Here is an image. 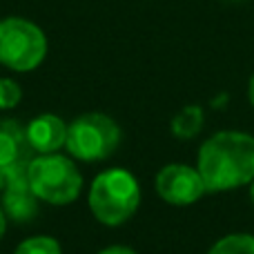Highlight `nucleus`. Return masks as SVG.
Returning <instances> with one entry per match:
<instances>
[{
  "mask_svg": "<svg viewBox=\"0 0 254 254\" xmlns=\"http://www.w3.org/2000/svg\"><path fill=\"white\" fill-rule=\"evenodd\" d=\"M196 170L207 192L250 185L254 181V136L246 131H219L198 149Z\"/></svg>",
  "mask_w": 254,
  "mask_h": 254,
  "instance_id": "1",
  "label": "nucleus"
},
{
  "mask_svg": "<svg viewBox=\"0 0 254 254\" xmlns=\"http://www.w3.org/2000/svg\"><path fill=\"white\" fill-rule=\"evenodd\" d=\"M140 188L127 170L98 174L89 190V207L103 225H121L138 210Z\"/></svg>",
  "mask_w": 254,
  "mask_h": 254,
  "instance_id": "2",
  "label": "nucleus"
},
{
  "mask_svg": "<svg viewBox=\"0 0 254 254\" xmlns=\"http://www.w3.org/2000/svg\"><path fill=\"white\" fill-rule=\"evenodd\" d=\"M27 179L36 196L52 205H67L76 201L83 188L78 167L61 154H40L31 158Z\"/></svg>",
  "mask_w": 254,
  "mask_h": 254,
  "instance_id": "3",
  "label": "nucleus"
},
{
  "mask_svg": "<svg viewBox=\"0 0 254 254\" xmlns=\"http://www.w3.org/2000/svg\"><path fill=\"white\" fill-rule=\"evenodd\" d=\"M47 38L27 18L9 16L0 20V65L13 71H31L45 61Z\"/></svg>",
  "mask_w": 254,
  "mask_h": 254,
  "instance_id": "4",
  "label": "nucleus"
},
{
  "mask_svg": "<svg viewBox=\"0 0 254 254\" xmlns=\"http://www.w3.org/2000/svg\"><path fill=\"white\" fill-rule=\"evenodd\" d=\"M119 143L121 127L105 114H83L67 127L65 147L80 161H103L116 152Z\"/></svg>",
  "mask_w": 254,
  "mask_h": 254,
  "instance_id": "5",
  "label": "nucleus"
},
{
  "mask_svg": "<svg viewBox=\"0 0 254 254\" xmlns=\"http://www.w3.org/2000/svg\"><path fill=\"white\" fill-rule=\"evenodd\" d=\"M156 192L170 205H192L207 190L196 167L170 163L156 174Z\"/></svg>",
  "mask_w": 254,
  "mask_h": 254,
  "instance_id": "6",
  "label": "nucleus"
},
{
  "mask_svg": "<svg viewBox=\"0 0 254 254\" xmlns=\"http://www.w3.org/2000/svg\"><path fill=\"white\" fill-rule=\"evenodd\" d=\"M34 158V147L27 138V127L18 121H0V183L11 176L25 174Z\"/></svg>",
  "mask_w": 254,
  "mask_h": 254,
  "instance_id": "7",
  "label": "nucleus"
},
{
  "mask_svg": "<svg viewBox=\"0 0 254 254\" xmlns=\"http://www.w3.org/2000/svg\"><path fill=\"white\" fill-rule=\"evenodd\" d=\"M0 192H2V210L9 219L18 221V223H25L31 216H36V212H38V205H36L38 196L31 190L27 172L2 181L0 183Z\"/></svg>",
  "mask_w": 254,
  "mask_h": 254,
  "instance_id": "8",
  "label": "nucleus"
},
{
  "mask_svg": "<svg viewBox=\"0 0 254 254\" xmlns=\"http://www.w3.org/2000/svg\"><path fill=\"white\" fill-rule=\"evenodd\" d=\"M27 138L34 152L56 154V149H61L67 143V125L54 114H40L27 125Z\"/></svg>",
  "mask_w": 254,
  "mask_h": 254,
  "instance_id": "9",
  "label": "nucleus"
},
{
  "mask_svg": "<svg viewBox=\"0 0 254 254\" xmlns=\"http://www.w3.org/2000/svg\"><path fill=\"white\" fill-rule=\"evenodd\" d=\"M203 127V110L198 105H188L174 116L172 131L176 138H194Z\"/></svg>",
  "mask_w": 254,
  "mask_h": 254,
  "instance_id": "10",
  "label": "nucleus"
},
{
  "mask_svg": "<svg viewBox=\"0 0 254 254\" xmlns=\"http://www.w3.org/2000/svg\"><path fill=\"white\" fill-rule=\"evenodd\" d=\"M207 254H254V237L243 232L228 234V237L219 239Z\"/></svg>",
  "mask_w": 254,
  "mask_h": 254,
  "instance_id": "11",
  "label": "nucleus"
},
{
  "mask_svg": "<svg viewBox=\"0 0 254 254\" xmlns=\"http://www.w3.org/2000/svg\"><path fill=\"white\" fill-rule=\"evenodd\" d=\"M13 254H61V246L52 237H34L22 241Z\"/></svg>",
  "mask_w": 254,
  "mask_h": 254,
  "instance_id": "12",
  "label": "nucleus"
},
{
  "mask_svg": "<svg viewBox=\"0 0 254 254\" xmlns=\"http://www.w3.org/2000/svg\"><path fill=\"white\" fill-rule=\"evenodd\" d=\"M20 85L11 78H0V110H11L20 103Z\"/></svg>",
  "mask_w": 254,
  "mask_h": 254,
  "instance_id": "13",
  "label": "nucleus"
},
{
  "mask_svg": "<svg viewBox=\"0 0 254 254\" xmlns=\"http://www.w3.org/2000/svg\"><path fill=\"white\" fill-rule=\"evenodd\" d=\"M98 254H136L131 248H125V246H112V248H105Z\"/></svg>",
  "mask_w": 254,
  "mask_h": 254,
  "instance_id": "14",
  "label": "nucleus"
},
{
  "mask_svg": "<svg viewBox=\"0 0 254 254\" xmlns=\"http://www.w3.org/2000/svg\"><path fill=\"white\" fill-rule=\"evenodd\" d=\"M4 228H7V214H4V210L0 207V239H2V234H4Z\"/></svg>",
  "mask_w": 254,
  "mask_h": 254,
  "instance_id": "15",
  "label": "nucleus"
},
{
  "mask_svg": "<svg viewBox=\"0 0 254 254\" xmlns=\"http://www.w3.org/2000/svg\"><path fill=\"white\" fill-rule=\"evenodd\" d=\"M248 98H250V103H252V107H254V74H252V78H250V85H248Z\"/></svg>",
  "mask_w": 254,
  "mask_h": 254,
  "instance_id": "16",
  "label": "nucleus"
},
{
  "mask_svg": "<svg viewBox=\"0 0 254 254\" xmlns=\"http://www.w3.org/2000/svg\"><path fill=\"white\" fill-rule=\"evenodd\" d=\"M250 198H252V203H254V181L250 183Z\"/></svg>",
  "mask_w": 254,
  "mask_h": 254,
  "instance_id": "17",
  "label": "nucleus"
}]
</instances>
